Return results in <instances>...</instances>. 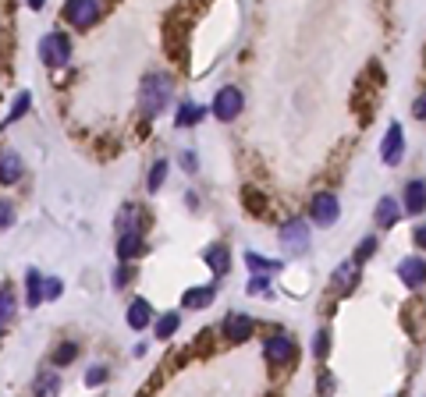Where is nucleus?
<instances>
[{"label": "nucleus", "instance_id": "22", "mask_svg": "<svg viewBox=\"0 0 426 397\" xmlns=\"http://www.w3.org/2000/svg\"><path fill=\"white\" fill-rule=\"evenodd\" d=\"M241 202H246V209H249V213H256V217H259V213L266 209V199H263L256 188H249L246 195H241Z\"/></svg>", "mask_w": 426, "mask_h": 397}, {"label": "nucleus", "instance_id": "16", "mask_svg": "<svg viewBox=\"0 0 426 397\" xmlns=\"http://www.w3.org/2000/svg\"><path fill=\"white\" fill-rule=\"evenodd\" d=\"M149 301H142V298H135L132 305H128V326L132 330H142V326H149Z\"/></svg>", "mask_w": 426, "mask_h": 397}, {"label": "nucleus", "instance_id": "13", "mask_svg": "<svg viewBox=\"0 0 426 397\" xmlns=\"http://www.w3.org/2000/svg\"><path fill=\"white\" fill-rule=\"evenodd\" d=\"M22 177V160L15 152H0V185H15Z\"/></svg>", "mask_w": 426, "mask_h": 397}, {"label": "nucleus", "instance_id": "31", "mask_svg": "<svg viewBox=\"0 0 426 397\" xmlns=\"http://www.w3.org/2000/svg\"><path fill=\"white\" fill-rule=\"evenodd\" d=\"M266 284H270V273H266V277H263V273H259V277H253L249 291H253V294H259V291H266Z\"/></svg>", "mask_w": 426, "mask_h": 397}, {"label": "nucleus", "instance_id": "26", "mask_svg": "<svg viewBox=\"0 0 426 397\" xmlns=\"http://www.w3.org/2000/svg\"><path fill=\"white\" fill-rule=\"evenodd\" d=\"M121 227H125V231H139V206H125V209H121Z\"/></svg>", "mask_w": 426, "mask_h": 397}, {"label": "nucleus", "instance_id": "4", "mask_svg": "<svg viewBox=\"0 0 426 397\" xmlns=\"http://www.w3.org/2000/svg\"><path fill=\"white\" fill-rule=\"evenodd\" d=\"M241 89H235V85H224L221 93H217V100H213V114H217L221 121H235L238 114H241Z\"/></svg>", "mask_w": 426, "mask_h": 397}, {"label": "nucleus", "instance_id": "6", "mask_svg": "<svg viewBox=\"0 0 426 397\" xmlns=\"http://www.w3.org/2000/svg\"><path fill=\"white\" fill-rule=\"evenodd\" d=\"M281 245H284V252L309 249V227L302 224V220H288V224L281 227Z\"/></svg>", "mask_w": 426, "mask_h": 397}, {"label": "nucleus", "instance_id": "37", "mask_svg": "<svg viewBox=\"0 0 426 397\" xmlns=\"http://www.w3.org/2000/svg\"><path fill=\"white\" fill-rule=\"evenodd\" d=\"M128 281H132V270L121 266V270H117V284H128Z\"/></svg>", "mask_w": 426, "mask_h": 397}, {"label": "nucleus", "instance_id": "8", "mask_svg": "<svg viewBox=\"0 0 426 397\" xmlns=\"http://www.w3.org/2000/svg\"><path fill=\"white\" fill-rule=\"evenodd\" d=\"M398 277H402L409 288H419V284H426V263H423V259H416V256L402 259V263H398Z\"/></svg>", "mask_w": 426, "mask_h": 397}, {"label": "nucleus", "instance_id": "17", "mask_svg": "<svg viewBox=\"0 0 426 397\" xmlns=\"http://www.w3.org/2000/svg\"><path fill=\"white\" fill-rule=\"evenodd\" d=\"M210 301H213V288H192V291H185V298H181L185 309H206Z\"/></svg>", "mask_w": 426, "mask_h": 397}, {"label": "nucleus", "instance_id": "12", "mask_svg": "<svg viewBox=\"0 0 426 397\" xmlns=\"http://www.w3.org/2000/svg\"><path fill=\"white\" fill-rule=\"evenodd\" d=\"M405 209L412 213V217L426 209V185L423 181H409L405 185Z\"/></svg>", "mask_w": 426, "mask_h": 397}, {"label": "nucleus", "instance_id": "14", "mask_svg": "<svg viewBox=\"0 0 426 397\" xmlns=\"http://www.w3.org/2000/svg\"><path fill=\"white\" fill-rule=\"evenodd\" d=\"M117 256L121 259H135V256H142V238H139V231H125L121 234V241H117Z\"/></svg>", "mask_w": 426, "mask_h": 397}, {"label": "nucleus", "instance_id": "36", "mask_svg": "<svg viewBox=\"0 0 426 397\" xmlns=\"http://www.w3.org/2000/svg\"><path fill=\"white\" fill-rule=\"evenodd\" d=\"M412 114H416V117H423V121H426V93H423V96H419V100H416V103H412Z\"/></svg>", "mask_w": 426, "mask_h": 397}, {"label": "nucleus", "instance_id": "23", "mask_svg": "<svg viewBox=\"0 0 426 397\" xmlns=\"http://www.w3.org/2000/svg\"><path fill=\"white\" fill-rule=\"evenodd\" d=\"M15 316V291L11 288H0V319Z\"/></svg>", "mask_w": 426, "mask_h": 397}, {"label": "nucleus", "instance_id": "1", "mask_svg": "<svg viewBox=\"0 0 426 397\" xmlns=\"http://www.w3.org/2000/svg\"><path fill=\"white\" fill-rule=\"evenodd\" d=\"M167 100H171V78L167 75H146V82L139 89V110L146 117H153L167 107Z\"/></svg>", "mask_w": 426, "mask_h": 397}, {"label": "nucleus", "instance_id": "15", "mask_svg": "<svg viewBox=\"0 0 426 397\" xmlns=\"http://www.w3.org/2000/svg\"><path fill=\"white\" fill-rule=\"evenodd\" d=\"M206 266L217 273V277H224L228 273V266H231V256H228V249L224 245H213V249H206Z\"/></svg>", "mask_w": 426, "mask_h": 397}, {"label": "nucleus", "instance_id": "5", "mask_svg": "<svg viewBox=\"0 0 426 397\" xmlns=\"http://www.w3.org/2000/svg\"><path fill=\"white\" fill-rule=\"evenodd\" d=\"M338 195H330V192H320L313 195V206H309V217L320 224V227H330L334 220H338Z\"/></svg>", "mask_w": 426, "mask_h": 397}, {"label": "nucleus", "instance_id": "35", "mask_svg": "<svg viewBox=\"0 0 426 397\" xmlns=\"http://www.w3.org/2000/svg\"><path fill=\"white\" fill-rule=\"evenodd\" d=\"M60 294V281H46V288H43V298H57Z\"/></svg>", "mask_w": 426, "mask_h": 397}, {"label": "nucleus", "instance_id": "18", "mask_svg": "<svg viewBox=\"0 0 426 397\" xmlns=\"http://www.w3.org/2000/svg\"><path fill=\"white\" fill-rule=\"evenodd\" d=\"M377 224H384V227L398 224V202H394L391 195H384V199L377 202Z\"/></svg>", "mask_w": 426, "mask_h": 397}, {"label": "nucleus", "instance_id": "21", "mask_svg": "<svg viewBox=\"0 0 426 397\" xmlns=\"http://www.w3.org/2000/svg\"><path fill=\"white\" fill-rule=\"evenodd\" d=\"M178 323H181V316H178V312L160 316V323H157V337H171V333L178 330Z\"/></svg>", "mask_w": 426, "mask_h": 397}, {"label": "nucleus", "instance_id": "34", "mask_svg": "<svg viewBox=\"0 0 426 397\" xmlns=\"http://www.w3.org/2000/svg\"><path fill=\"white\" fill-rule=\"evenodd\" d=\"M327 348H330V337L327 333H316V355L320 358H327Z\"/></svg>", "mask_w": 426, "mask_h": 397}, {"label": "nucleus", "instance_id": "25", "mask_svg": "<svg viewBox=\"0 0 426 397\" xmlns=\"http://www.w3.org/2000/svg\"><path fill=\"white\" fill-rule=\"evenodd\" d=\"M164 177H167V164H164V160H157V164H153V170H149V192H157V188L164 185Z\"/></svg>", "mask_w": 426, "mask_h": 397}, {"label": "nucleus", "instance_id": "32", "mask_svg": "<svg viewBox=\"0 0 426 397\" xmlns=\"http://www.w3.org/2000/svg\"><path fill=\"white\" fill-rule=\"evenodd\" d=\"M103 380H107V369H89V376H85L89 387H96V383H103Z\"/></svg>", "mask_w": 426, "mask_h": 397}, {"label": "nucleus", "instance_id": "29", "mask_svg": "<svg viewBox=\"0 0 426 397\" xmlns=\"http://www.w3.org/2000/svg\"><path fill=\"white\" fill-rule=\"evenodd\" d=\"M11 224H15V206L0 199V231H8Z\"/></svg>", "mask_w": 426, "mask_h": 397}, {"label": "nucleus", "instance_id": "39", "mask_svg": "<svg viewBox=\"0 0 426 397\" xmlns=\"http://www.w3.org/2000/svg\"><path fill=\"white\" fill-rule=\"evenodd\" d=\"M28 8H36V11H40V8H43V0H28Z\"/></svg>", "mask_w": 426, "mask_h": 397}, {"label": "nucleus", "instance_id": "30", "mask_svg": "<svg viewBox=\"0 0 426 397\" xmlns=\"http://www.w3.org/2000/svg\"><path fill=\"white\" fill-rule=\"evenodd\" d=\"M28 103H33V96H28V93H22V96H18V103H15V110L8 114V125H11V121H18V117H25Z\"/></svg>", "mask_w": 426, "mask_h": 397}, {"label": "nucleus", "instance_id": "33", "mask_svg": "<svg viewBox=\"0 0 426 397\" xmlns=\"http://www.w3.org/2000/svg\"><path fill=\"white\" fill-rule=\"evenodd\" d=\"M36 387H40V390H57V376H53V373H46V376H40V380H36Z\"/></svg>", "mask_w": 426, "mask_h": 397}, {"label": "nucleus", "instance_id": "3", "mask_svg": "<svg viewBox=\"0 0 426 397\" xmlns=\"http://www.w3.org/2000/svg\"><path fill=\"white\" fill-rule=\"evenodd\" d=\"M65 18L78 28H89L100 18V0H68L65 4Z\"/></svg>", "mask_w": 426, "mask_h": 397}, {"label": "nucleus", "instance_id": "27", "mask_svg": "<svg viewBox=\"0 0 426 397\" xmlns=\"http://www.w3.org/2000/svg\"><path fill=\"white\" fill-rule=\"evenodd\" d=\"M43 301V284H40V273H28V305H40Z\"/></svg>", "mask_w": 426, "mask_h": 397}, {"label": "nucleus", "instance_id": "9", "mask_svg": "<svg viewBox=\"0 0 426 397\" xmlns=\"http://www.w3.org/2000/svg\"><path fill=\"white\" fill-rule=\"evenodd\" d=\"M402 145H405V139H402V128L398 125H391L387 128V139H384V145H380V157H384V164H398L402 160Z\"/></svg>", "mask_w": 426, "mask_h": 397}, {"label": "nucleus", "instance_id": "20", "mask_svg": "<svg viewBox=\"0 0 426 397\" xmlns=\"http://www.w3.org/2000/svg\"><path fill=\"white\" fill-rule=\"evenodd\" d=\"M246 263H249L253 270H259V273H281V263H278V259H263V256H256V252H249Z\"/></svg>", "mask_w": 426, "mask_h": 397}, {"label": "nucleus", "instance_id": "10", "mask_svg": "<svg viewBox=\"0 0 426 397\" xmlns=\"http://www.w3.org/2000/svg\"><path fill=\"white\" fill-rule=\"evenodd\" d=\"M224 337H228V341H246V337H253V319L241 316V312H231V316L224 319Z\"/></svg>", "mask_w": 426, "mask_h": 397}, {"label": "nucleus", "instance_id": "7", "mask_svg": "<svg viewBox=\"0 0 426 397\" xmlns=\"http://www.w3.org/2000/svg\"><path fill=\"white\" fill-rule=\"evenodd\" d=\"M263 351H266V358H270L273 365H281V362H288V358L295 355V341L288 337V333H273Z\"/></svg>", "mask_w": 426, "mask_h": 397}, {"label": "nucleus", "instance_id": "2", "mask_svg": "<svg viewBox=\"0 0 426 397\" xmlns=\"http://www.w3.org/2000/svg\"><path fill=\"white\" fill-rule=\"evenodd\" d=\"M40 53H43V64L50 68H65L71 60V39L65 33H50L40 39Z\"/></svg>", "mask_w": 426, "mask_h": 397}, {"label": "nucleus", "instance_id": "19", "mask_svg": "<svg viewBox=\"0 0 426 397\" xmlns=\"http://www.w3.org/2000/svg\"><path fill=\"white\" fill-rule=\"evenodd\" d=\"M203 117V107H196V103H189V107H181L178 110V117H174V125L178 128H189V125H196V121Z\"/></svg>", "mask_w": 426, "mask_h": 397}, {"label": "nucleus", "instance_id": "28", "mask_svg": "<svg viewBox=\"0 0 426 397\" xmlns=\"http://www.w3.org/2000/svg\"><path fill=\"white\" fill-rule=\"evenodd\" d=\"M373 249H377V241H373V238H362L359 249H355V263H366V259L373 256Z\"/></svg>", "mask_w": 426, "mask_h": 397}, {"label": "nucleus", "instance_id": "24", "mask_svg": "<svg viewBox=\"0 0 426 397\" xmlns=\"http://www.w3.org/2000/svg\"><path fill=\"white\" fill-rule=\"evenodd\" d=\"M75 355H78V348H75L71 341H65V344H60V348L53 351V365H68Z\"/></svg>", "mask_w": 426, "mask_h": 397}, {"label": "nucleus", "instance_id": "11", "mask_svg": "<svg viewBox=\"0 0 426 397\" xmlns=\"http://www.w3.org/2000/svg\"><path fill=\"white\" fill-rule=\"evenodd\" d=\"M355 281H359V266L355 263H345V266L334 270V291L338 294H348L355 288Z\"/></svg>", "mask_w": 426, "mask_h": 397}, {"label": "nucleus", "instance_id": "38", "mask_svg": "<svg viewBox=\"0 0 426 397\" xmlns=\"http://www.w3.org/2000/svg\"><path fill=\"white\" fill-rule=\"evenodd\" d=\"M416 245H419V249H426V224L416 231Z\"/></svg>", "mask_w": 426, "mask_h": 397}]
</instances>
